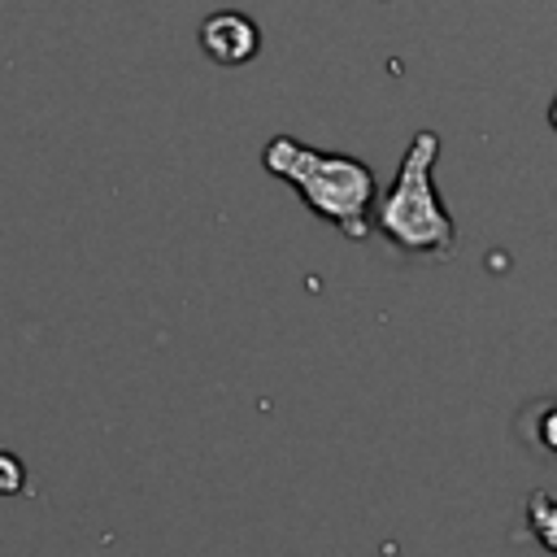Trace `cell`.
Masks as SVG:
<instances>
[{"label": "cell", "instance_id": "cell-3", "mask_svg": "<svg viewBox=\"0 0 557 557\" xmlns=\"http://www.w3.org/2000/svg\"><path fill=\"white\" fill-rule=\"evenodd\" d=\"M200 44H205V52H209L213 61L239 65V61H248V57L257 52L261 35H257V26H252L244 13H213V17L200 26Z\"/></svg>", "mask_w": 557, "mask_h": 557}, {"label": "cell", "instance_id": "cell-2", "mask_svg": "<svg viewBox=\"0 0 557 557\" xmlns=\"http://www.w3.org/2000/svg\"><path fill=\"white\" fill-rule=\"evenodd\" d=\"M440 157V135L418 131L400 157L396 183L379 196L374 205V226L405 252H426V257H448L457 248V226L444 213L435 187H431V165Z\"/></svg>", "mask_w": 557, "mask_h": 557}, {"label": "cell", "instance_id": "cell-4", "mask_svg": "<svg viewBox=\"0 0 557 557\" xmlns=\"http://www.w3.org/2000/svg\"><path fill=\"white\" fill-rule=\"evenodd\" d=\"M17 487H22V461L13 453H0V496H9Z\"/></svg>", "mask_w": 557, "mask_h": 557}, {"label": "cell", "instance_id": "cell-1", "mask_svg": "<svg viewBox=\"0 0 557 557\" xmlns=\"http://www.w3.org/2000/svg\"><path fill=\"white\" fill-rule=\"evenodd\" d=\"M261 165L292 183L300 191V200L326 218L331 226H339L348 239H366L370 235V205H374V174L370 165H361L357 157H344V152H322V148H309L292 135H278L265 144L261 152Z\"/></svg>", "mask_w": 557, "mask_h": 557}]
</instances>
